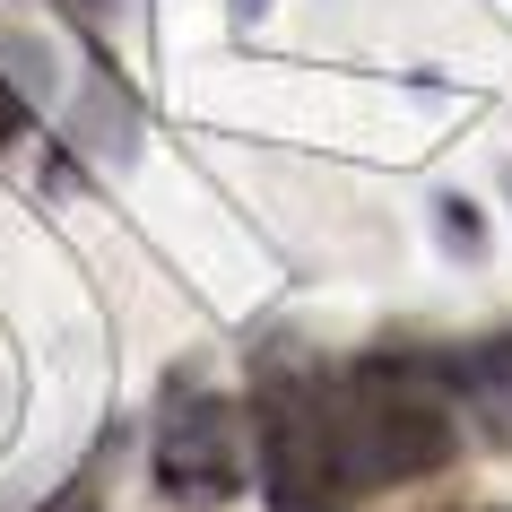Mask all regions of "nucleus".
Instances as JSON below:
<instances>
[{
  "mask_svg": "<svg viewBox=\"0 0 512 512\" xmlns=\"http://www.w3.org/2000/svg\"><path fill=\"white\" fill-rule=\"evenodd\" d=\"M252 443H261V486L278 512H339L460 452L417 365H348V374L278 382L252 417Z\"/></svg>",
  "mask_w": 512,
  "mask_h": 512,
  "instance_id": "nucleus-1",
  "label": "nucleus"
},
{
  "mask_svg": "<svg viewBox=\"0 0 512 512\" xmlns=\"http://www.w3.org/2000/svg\"><path fill=\"white\" fill-rule=\"evenodd\" d=\"M486 374H495V382L512 391V339H495V348H486Z\"/></svg>",
  "mask_w": 512,
  "mask_h": 512,
  "instance_id": "nucleus-4",
  "label": "nucleus"
},
{
  "mask_svg": "<svg viewBox=\"0 0 512 512\" xmlns=\"http://www.w3.org/2000/svg\"><path fill=\"white\" fill-rule=\"evenodd\" d=\"M243 9H261V0H243Z\"/></svg>",
  "mask_w": 512,
  "mask_h": 512,
  "instance_id": "nucleus-5",
  "label": "nucleus"
},
{
  "mask_svg": "<svg viewBox=\"0 0 512 512\" xmlns=\"http://www.w3.org/2000/svg\"><path fill=\"white\" fill-rule=\"evenodd\" d=\"M18 131H27V96H18L9 70H0V139H18Z\"/></svg>",
  "mask_w": 512,
  "mask_h": 512,
  "instance_id": "nucleus-3",
  "label": "nucleus"
},
{
  "mask_svg": "<svg viewBox=\"0 0 512 512\" xmlns=\"http://www.w3.org/2000/svg\"><path fill=\"white\" fill-rule=\"evenodd\" d=\"M252 469V417L235 400H209V391H191V400L165 408V434H157V486L174 504H226Z\"/></svg>",
  "mask_w": 512,
  "mask_h": 512,
  "instance_id": "nucleus-2",
  "label": "nucleus"
}]
</instances>
